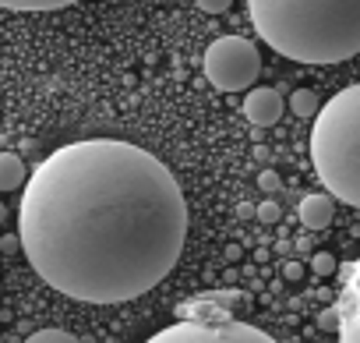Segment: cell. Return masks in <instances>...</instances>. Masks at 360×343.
<instances>
[{"mask_svg":"<svg viewBox=\"0 0 360 343\" xmlns=\"http://www.w3.org/2000/svg\"><path fill=\"white\" fill-rule=\"evenodd\" d=\"M18 237L43 283L85 304H124L176 266L188 202L152 152L85 138L50 152L22 192Z\"/></svg>","mask_w":360,"mask_h":343,"instance_id":"cell-1","label":"cell"},{"mask_svg":"<svg viewBox=\"0 0 360 343\" xmlns=\"http://www.w3.org/2000/svg\"><path fill=\"white\" fill-rule=\"evenodd\" d=\"M258 36L297 64H339L360 54V0H248Z\"/></svg>","mask_w":360,"mask_h":343,"instance_id":"cell-2","label":"cell"},{"mask_svg":"<svg viewBox=\"0 0 360 343\" xmlns=\"http://www.w3.org/2000/svg\"><path fill=\"white\" fill-rule=\"evenodd\" d=\"M311 159L325 192L360 209V82L335 92L314 113Z\"/></svg>","mask_w":360,"mask_h":343,"instance_id":"cell-3","label":"cell"},{"mask_svg":"<svg viewBox=\"0 0 360 343\" xmlns=\"http://www.w3.org/2000/svg\"><path fill=\"white\" fill-rule=\"evenodd\" d=\"M262 75L258 46L244 36H223L205 50V78L219 92H244Z\"/></svg>","mask_w":360,"mask_h":343,"instance_id":"cell-4","label":"cell"},{"mask_svg":"<svg viewBox=\"0 0 360 343\" xmlns=\"http://www.w3.org/2000/svg\"><path fill=\"white\" fill-rule=\"evenodd\" d=\"M145 343H276V339L258 325H248L216 311L205 318H180L176 325L155 332Z\"/></svg>","mask_w":360,"mask_h":343,"instance_id":"cell-5","label":"cell"},{"mask_svg":"<svg viewBox=\"0 0 360 343\" xmlns=\"http://www.w3.org/2000/svg\"><path fill=\"white\" fill-rule=\"evenodd\" d=\"M342 290H339V343H360V258L339 266Z\"/></svg>","mask_w":360,"mask_h":343,"instance_id":"cell-6","label":"cell"},{"mask_svg":"<svg viewBox=\"0 0 360 343\" xmlns=\"http://www.w3.org/2000/svg\"><path fill=\"white\" fill-rule=\"evenodd\" d=\"M283 110H286L283 96H279L276 89H269V85L251 89L248 99H244V117H248L255 127H272V124H279Z\"/></svg>","mask_w":360,"mask_h":343,"instance_id":"cell-7","label":"cell"},{"mask_svg":"<svg viewBox=\"0 0 360 343\" xmlns=\"http://www.w3.org/2000/svg\"><path fill=\"white\" fill-rule=\"evenodd\" d=\"M297 216H300V223H304L307 230H325V227H332V220H335V213H332V195H325V192L304 195L300 206H297Z\"/></svg>","mask_w":360,"mask_h":343,"instance_id":"cell-8","label":"cell"},{"mask_svg":"<svg viewBox=\"0 0 360 343\" xmlns=\"http://www.w3.org/2000/svg\"><path fill=\"white\" fill-rule=\"evenodd\" d=\"M25 185V163L15 152H0V192H15Z\"/></svg>","mask_w":360,"mask_h":343,"instance_id":"cell-9","label":"cell"},{"mask_svg":"<svg viewBox=\"0 0 360 343\" xmlns=\"http://www.w3.org/2000/svg\"><path fill=\"white\" fill-rule=\"evenodd\" d=\"M71 4H78V0H0V8L8 11H60Z\"/></svg>","mask_w":360,"mask_h":343,"instance_id":"cell-10","label":"cell"},{"mask_svg":"<svg viewBox=\"0 0 360 343\" xmlns=\"http://www.w3.org/2000/svg\"><path fill=\"white\" fill-rule=\"evenodd\" d=\"M290 110H293L297 117H314V113L321 110V103H318V96H314L311 89H297V92L290 96Z\"/></svg>","mask_w":360,"mask_h":343,"instance_id":"cell-11","label":"cell"},{"mask_svg":"<svg viewBox=\"0 0 360 343\" xmlns=\"http://www.w3.org/2000/svg\"><path fill=\"white\" fill-rule=\"evenodd\" d=\"M205 301H216L219 308H237V304H251V297L244 294V290H209V294H202Z\"/></svg>","mask_w":360,"mask_h":343,"instance_id":"cell-12","label":"cell"},{"mask_svg":"<svg viewBox=\"0 0 360 343\" xmlns=\"http://www.w3.org/2000/svg\"><path fill=\"white\" fill-rule=\"evenodd\" d=\"M25 343H78V336L75 332H64V329H39Z\"/></svg>","mask_w":360,"mask_h":343,"instance_id":"cell-13","label":"cell"},{"mask_svg":"<svg viewBox=\"0 0 360 343\" xmlns=\"http://www.w3.org/2000/svg\"><path fill=\"white\" fill-rule=\"evenodd\" d=\"M311 269H314V276H332L339 266H335V258H332L328 251H318V255L311 258Z\"/></svg>","mask_w":360,"mask_h":343,"instance_id":"cell-14","label":"cell"},{"mask_svg":"<svg viewBox=\"0 0 360 343\" xmlns=\"http://www.w3.org/2000/svg\"><path fill=\"white\" fill-rule=\"evenodd\" d=\"M279 216H283V213H279V206H276L272 199L262 202V206H255V220H258V223H279Z\"/></svg>","mask_w":360,"mask_h":343,"instance_id":"cell-15","label":"cell"},{"mask_svg":"<svg viewBox=\"0 0 360 343\" xmlns=\"http://www.w3.org/2000/svg\"><path fill=\"white\" fill-rule=\"evenodd\" d=\"M258 188L272 195V192H279V188H283V177L276 174V170H262V174H258Z\"/></svg>","mask_w":360,"mask_h":343,"instance_id":"cell-16","label":"cell"},{"mask_svg":"<svg viewBox=\"0 0 360 343\" xmlns=\"http://www.w3.org/2000/svg\"><path fill=\"white\" fill-rule=\"evenodd\" d=\"M318 329H339V308H321L318 311Z\"/></svg>","mask_w":360,"mask_h":343,"instance_id":"cell-17","label":"cell"},{"mask_svg":"<svg viewBox=\"0 0 360 343\" xmlns=\"http://www.w3.org/2000/svg\"><path fill=\"white\" fill-rule=\"evenodd\" d=\"M230 4H233V0H198V8L205 15H223V11H230Z\"/></svg>","mask_w":360,"mask_h":343,"instance_id":"cell-18","label":"cell"},{"mask_svg":"<svg viewBox=\"0 0 360 343\" xmlns=\"http://www.w3.org/2000/svg\"><path fill=\"white\" fill-rule=\"evenodd\" d=\"M283 273H286V280H300V276H304V266H300V262H286Z\"/></svg>","mask_w":360,"mask_h":343,"instance_id":"cell-19","label":"cell"},{"mask_svg":"<svg viewBox=\"0 0 360 343\" xmlns=\"http://www.w3.org/2000/svg\"><path fill=\"white\" fill-rule=\"evenodd\" d=\"M237 220H255V206L251 202H240L237 206Z\"/></svg>","mask_w":360,"mask_h":343,"instance_id":"cell-20","label":"cell"},{"mask_svg":"<svg viewBox=\"0 0 360 343\" xmlns=\"http://www.w3.org/2000/svg\"><path fill=\"white\" fill-rule=\"evenodd\" d=\"M0 248H4V251H18L22 248V237H4V241H0Z\"/></svg>","mask_w":360,"mask_h":343,"instance_id":"cell-21","label":"cell"},{"mask_svg":"<svg viewBox=\"0 0 360 343\" xmlns=\"http://www.w3.org/2000/svg\"><path fill=\"white\" fill-rule=\"evenodd\" d=\"M226 258H230V262H237V258H240V248H237V244H230V248H226Z\"/></svg>","mask_w":360,"mask_h":343,"instance_id":"cell-22","label":"cell"},{"mask_svg":"<svg viewBox=\"0 0 360 343\" xmlns=\"http://www.w3.org/2000/svg\"><path fill=\"white\" fill-rule=\"evenodd\" d=\"M8 220V209H4V202H0V223H4Z\"/></svg>","mask_w":360,"mask_h":343,"instance_id":"cell-23","label":"cell"}]
</instances>
